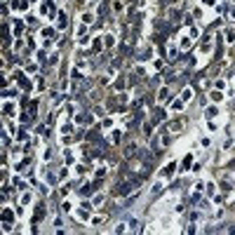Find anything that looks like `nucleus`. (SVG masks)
Wrapping results in <instances>:
<instances>
[{"instance_id":"3","label":"nucleus","mask_w":235,"mask_h":235,"mask_svg":"<svg viewBox=\"0 0 235 235\" xmlns=\"http://www.w3.org/2000/svg\"><path fill=\"white\" fill-rule=\"evenodd\" d=\"M165 99H169V92L167 90H160V101H165Z\"/></svg>"},{"instance_id":"5","label":"nucleus","mask_w":235,"mask_h":235,"mask_svg":"<svg viewBox=\"0 0 235 235\" xmlns=\"http://www.w3.org/2000/svg\"><path fill=\"white\" fill-rule=\"evenodd\" d=\"M5 113H7V115H12V113H14V106H12V104H7V106H5Z\"/></svg>"},{"instance_id":"4","label":"nucleus","mask_w":235,"mask_h":235,"mask_svg":"<svg viewBox=\"0 0 235 235\" xmlns=\"http://www.w3.org/2000/svg\"><path fill=\"white\" fill-rule=\"evenodd\" d=\"M129 228H132V230H139V221L132 219V221H129Z\"/></svg>"},{"instance_id":"1","label":"nucleus","mask_w":235,"mask_h":235,"mask_svg":"<svg viewBox=\"0 0 235 235\" xmlns=\"http://www.w3.org/2000/svg\"><path fill=\"white\" fill-rule=\"evenodd\" d=\"M134 151H136V143H129V146L125 148V155L129 158V155H134Z\"/></svg>"},{"instance_id":"2","label":"nucleus","mask_w":235,"mask_h":235,"mask_svg":"<svg viewBox=\"0 0 235 235\" xmlns=\"http://www.w3.org/2000/svg\"><path fill=\"white\" fill-rule=\"evenodd\" d=\"M212 99H214V101H221L223 94H221V92H212Z\"/></svg>"}]
</instances>
